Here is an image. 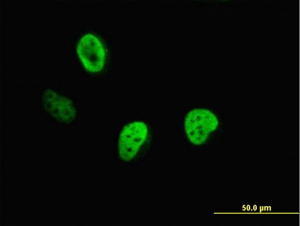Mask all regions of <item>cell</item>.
Returning a JSON list of instances; mask_svg holds the SVG:
<instances>
[{"mask_svg": "<svg viewBox=\"0 0 300 226\" xmlns=\"http://www.w3.org/2000/svg\"><path fill=\"white\" fill-rule=\"evenodd\" d=\"M148 134V128L142 122L128 124L122 130L119 138L120 157L126 161L132 160L144 143Z\"/></svg>", "mask_w": 300, "mask_h": 226, "instance_id": "1", "label": "cell"}, {"mask_svg": "<svg viewBox=\"0 0 300 226\" xmlns=\"http://www.w3.org/2000/svg\"><path fill=\"white\" fill-rule=\"evenodd\" d=\"M76 50L84 67L92 72L102 70L104 63V48L99 40L91 34L84 36L78 44Z\"/></svg>", "mask_w": 300, "mask_h": 226, "instance_id": "2", "label": "cell"}, {"mask_svg": "<svg viewBox=\"0 0 300 226\" xmlns=\"http://www.w3.org/2000/svg\"><path fill=\"white\" fill-rule=\"evenodd\" d=\"M214 121V116L207 110L196 109L189 112L185 122V129L191 142L202 143L212 130Z\"/></svg>", "mask_w": 300, "mask_h": 226, "instance_id": "3", "label": "cell"}]
</instances>
